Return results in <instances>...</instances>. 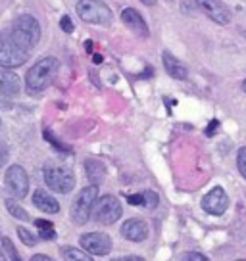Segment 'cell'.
Returning <instances> with one entry per match:
<instances>
[{"label":"cell","mask_w":246,"mask_h":261,"mask_svg":"<svg viewBox=\"0 0 246 261\" xmlns=\"http://www.w3.org/2000/svg\"><path fill=\"white\" fill-rule=\"evenodd\" d=\"M179 261H210V259L200 252H185V253H181Z\"/></svg>","instance_id":"cell-26"},{"label":"cell","mask_w":246,"mask_h":261,"mask_svg":"<svg viewBox=\"0 0 246 261\" xmlns=\"http://www.w3.org/2000/svg\"><path fill=\"white\" fill-rule=\"evenodd\" d=\"M235 261H246V259H235Z\"/></svg>","instance_id":"cell-37"},{"label":"cell","mask_w":246,"mask_h":261,"mask_svg":"<svg viewBox=\"0 0 246 261\" xmlns=\"http://www.w3.org/2000/svg\"><path fill=\"white\" fill-rule=\"evenodd\" d=\"M0 244H2V238H0ZM0 257H2V250H0Z\"/></svg>","instance_id":"cell-36"},{"label":"cell","mask_w":246,"mask_h":261,"mask_svg":"<svg viewBox=\"0 0 246 261\" xmlns=\"http://www.w3.org/2000/svg\"><path fill=\"white\" fill-rule=\"evenodd\" d=\"M99 200V187L96 185H90V187L83 188L79 194L75 196L73 204H71V219L75 225H85L89 217L92 215V207Z\"/></svg>","instance_id":"cell-4"},{"label":"cell","mask_w":246,"mask_h":261,"mask_svg":"<svg viewBox=\"0 0 246 261\" xmlns=\"http://www.w3.org/2000/svg\"><path fill=\"white\" fill-rule=\"evenodd\" d=\"M44 182L50 190H54L58 194H69L75 187V175L71 169H67L64 165L48 163L44 167Z\"/></svg>","instance_id":"cell-5"},{"label":"cell","mask_w":246,"mask_h":261,"mask_svg":"<svg viewBox=\"0 0 246 261\" xmlns=\"http://www.w3.org/2000/svg\"><path fill=\"white\" fill-rule=\"evenodd\" d=\"M85 173H87V179L96 187L106 179V167L99 160H85Z\"/></svg>","instance_id":"cell-17"},{"label":"cell","mask_w":246,"mask_h":261,"mask_svg":"<svg viewBox=\"0 0 246 261\" xmlns=\"http://www.w3.org/2000/svg\"><path fill=\"white\" fill-rule=\"evenodd\" d=\"M140 2H142V4H146V6H154L158 0H140Z\"/></svg>","instance_id":"cell-33"},{"label":"cell","mask_w":246,"mask_h":261,"mask_svg":"<svg viewBox=\"0 0 246 261\" xmlns=\"http://www.w3.org/2000/svg\"><path fill=\"white\" fill-rule=\"evenodd\" d=\"M29 261H54V259H52V257H48V255H44V253H35Z\"/></svg>","instance_id":"cell-32"},{"label":"cell","mask_w":246,"mask_h":261,"mask_svg":"<svg viewBox=\"0 0 246 261\" xmlns=\"http://www.w3.org/2000/svg\"><path fill=\"white\" fill-rule=\"evenodd\" d=\"M158 204H160V198L154 190H146V192H142V207H146V210H156Z\"/></svg>","instance_id":"cell-21"},{"label":"cell","mask_w":246,"mask_h":261,"mask_svg":"<svg viewBox=\"0 0 246 261\" xmlns=\"http://www.w3.org/2000/svg\"><path fill=\"white\" fill-rule=\"evenodd\" d=\"M242 90H244V92H246V79H244V81H242Z\"/></svg>","instance_id":"cell-35"},{"label":"cell","mask_w":246,"mask_h":261,"mask_svg":"<svg viewBox=\"0 0 246 261\" xmlns=\"http://www.w3.org/2000/svg\"><path fill=\"white\" fill-rule=\"evenodd\" d=\"M200 205H202V210H204L206 213L219 217V215H223V213L227 212V207H229V196H227V192H225L222 187H213L208 194H204Z\"/></svg>","instance_id":"cell-8"},{"label":"cell","mask_w":246,"mask_h":261,"mask_svg":"<svg viewBox=\"0 0 246 261\" xmlns=\"http://www.w3.org/2000/svg\"><path fill=\"white\" fill-rule=\"evenodd\" d=\"M127 202L131 205H142V192L140 194H131L127 198Z\"/></svg>","instance_id":"cell-30"},{"label":"cell","mask_w":246,"mask_h":261,"mask_svg":"<svg viewBox=\"0 0 246 261\" xmlns=\"http://www.w3.org/2000/svg\"><path fill=\"white\" fill-rule=\"evenodd\" d=\"M33 204L44 213H58L60 212V204L54 196H50L44 190H35L33 192Z\"/></svg>","instance_id":"cell-16"},{"label":"cell","mask_w":246,"mask_h":261,"mask_svg":"<svg viewBox=\"0 0 246 261\" xmlns=\"http://www.w3.org/2000/svg\"><path fill=\"white\" fill-rule=\"evenodd\" d=\"M17 237L21 238V242H23L25 246H35V244H37V237H35L33 232H29L27 228H23V227L17 228Z\"/></svg>","instance_id":"cell-23"},{"label":"cell","mask_w":246,"mask_h":261,"mask_svg":"<svg viewBox=\"0 0 246 261\" xmlns=\"http://www.w3.org/2000/svg\"><path fill=\"white\" fill-rule=\"evenodd\" d=\"M162 60H164V67H165V71H167L169 77L179 79V81H185V79L189 77V69L181 64L179 60L173 56L171 52H167V50H165L164 54H162Z\"/></svg>","instance_id":"cell-15"},{"label":"cell","mask_w":246,"mask_h":261,"mask_svg":"<svg viewBox=\"0 0 246 261\" xmlns=\"http://www.w3.org/2000/svg\"><path fill=\"white\" fill-rule=\"evenodd\" d=\"M196 6L217 25H227L231 21V10L222 0H196Z\"/></svg>","instance_id":"cell-11"},{"label":"cell","mask_w":246,"mask_h":261,"mask_svg":"<svg viewBox=\"0 0 246 261\" xmlns=\"http://www.w3.org/2000/svg\"><path fill=\"white\" fill-rule=\"evenodd\" d=\"M6 210H8L16 219H19V221H27L29 219V213L25 212L21 205L17 204V202H14V200H6Z\"/></svg>","instance_id":"cell-20"},{"label":"cell","mask_w":246,"mask_h":261,"mask_svg":"<svg viewBox=\"0 0 246 261\" xmlns=\"http://www.w3.org/2000/svg\"><path fill=\"white\" fill-rule=\"evenodd\" d=\"M10 33H12L14 41L21 48L27 50V52H31L35 48V44L41 41V25H39V21L33 16H29V14L17 16L14 19V23H12Z\"/></svg>","instance_id":"cell-2"},{"label":"cell","mask_w":246,"mask_h":261,"mask_svg":"<svg viewBox=\"0 0 246 261\" xmlns=\"http://www.w3.org/2000/svg\"><path fill=\"white\" fill-rule=\"evenodd\" d=\"M2 246H4V250H6V253H8L10 259H12V261H21L19 253H17V250L14 248V244H12V240H10V238H2Z\"/></svg>","instance_id":"cell-24"},{"label":"cell","mask_w":246,"mask_h":261,"mask_svg":"<svg viewBox=\"0 0 246 261\" xmlns=\"http://www.w3.org/2000/svg\"><path fill=\"white\" fill-rule=\"evenodd\" d=\"M8 158H10L8 146H6L4 142H0V167H4V165L8 163Z\"/></svg>","instance_id":"cell-27"},{"label":"cell","mask_w":246,"mask_h":261,"mask_svg":"<svg viewBox=\"0 0 246 261\" xmlns=\"http://www.w3.org/2000/svg\"><path fill=\"white\" fill-rule=\"evenodd\" d=\"M62 257L66 261H94L92 259V255H89V252H85V250H79V248H73V246H64L62 250Z\"/></svg>","instance_id":"cell-18"},{"label":"cell","mask_w":246,"mask_h":261,"mask_svg":"<svg viewBox=\"0 0 246 261\" xmlns=\"http://www.w3.org/2000/svg\"><path fill=\"white\" fill-rule=\"evenodd\" d=\"M83 250L92 255H108L112 252V238L106 232H85L79 238Z\"/></svg>","instance_id":"cell-9"},{"label":"cell","mask_w":246,"mask_h":261,"mask_svg":"<svg viewBox=\"0 0 246 261\" xmlns=\"http://www.w3.org/2000/svg\"><path fill=\"white\" fill-rule=\"evenodd\" d=\"M92 62H94V64H102V56H94L92 58Z\"/></svg>","instance_id":"cell-34"},{"label":"cell","mask_w":246,"mask_h":261,"mask_svg":"<svg viewBox=\"0 0 246 261\" xmlns=\"http://www.w3.org/2000/svg\"><path fill=\"white\" fill-rule=\"evenodd\" d=\"M44 139L48 140V142L52 144V146H56L58 152H62V154H71V148L66 146V144H62V142H60V140H58L56 137H54V135H52V133H50L48 129L44 130Z\"/></svg>","instance_id":"cell-22"},{"label":"cell","mask_w":246,"mask_h":261,"mask_svg":"<svg viewBox=\"0 0 246 261\" xmlns=\"http://www.w3.org/2000/svg\"><path fill=\"white\" fill-rule=\"evenodd\" d=\"M121 21L127 25V27H129L137 37H140V39H146L148 37V25H146V21H144V17H142V14H140L139 10L125 8L121 12Z\"/></svg>","instance_id":"cell-12"},{"label":"cell","mask_w":246,"mask_h":261,"mask_svg":"<svg viewBox=\"0 0 246 261\" xmlns=\"http://www.w3.org/2000/svg\"><path fill=\"white\" fill-rule=\"evenodd\" d=\"M35 227L39 228V238L41 240H54L56 238V230L54 225L46 219H37L35 221Z\"/></svg>","instance_id":"cell-19"},{"label":"cell","mask_w":246,"mask_h":261,"mask_svg":"<svg viewBox=\"0 0 246 261\" xmlns=\"http://www.w3.org/2000/svg\"><path fill=\"white\" fill-rule=\"evenodd\" d=\"M121 234L123 238L131 240V242H142L146 240L148 237V227L146 223L139 217H133V219H127L121 225Z\"/></svg>","instance_id":"cell-13"},{"label":"cell","mask_w":246,"mask_h":261,"mask_svg":"<svg viewBox=\"0 0 246 261\" xmlns=\"http://www.w3.org/2000/svg\"><path fill=\"white\" fill-rule=\"evenodd\" d=\"M237 167L240 175L246 179V146L238 148V154H237Z\"/></svg>","instance_id":"cell-25"},{"label":"cell","mask_w":246,"mask_h":261,"mask_svg":"<svg viewBox=\"0 0 246 261\" xmlns=\"http://www.w3.org/2000/svg\"><path fill=\"white\" fill-rule=\"evenodd\" d=\"M77 14L85 23L108 25L112 21V10L104 0H79Z\"/></svg>","instance_id":"cell-6"},{"label":"cell","mask_w":246,"mask_h":261,"mask_svg":"<svg viewBox=\"0 0 246 261\" xmlns=\"http://www.w3.org/2000/svg\"><path fill=\"white\" fill-rule=\"evenodd\" d=\"M0 92L4 96H17L21 92V79L19 75L10 71V69H2L0 71Z\"/></svg>","instance_id":"cell-14"},{"label":"cell","mask_w":246,"mask_h":261,"mask_svg":"<svg viewBox=\"0 0 246 261\" xmlns=\"http://www.w3.org/2000/svg\"><path fill=\"white\" fill-rule=\"evenodd\" d=\"M217 127H219V121H217V119H212V121H210V125H208V127H206V137H213V135H215V130H217Z\"/></svg>","instance_id":"cell-29"},{"label":"cell","mask_w":246,"mask_h":261,"mask_svg":"<svg viewBox=\"0 0 246 261\" xmlns=\"http://www.w3.org/2000/svg\"><path fill=\"white\" fill-rule=\"evenodd\" d=\"M4 180H6V187L12 192V196H16V198H25L29 192V177L21 165L8 167Z\"/></svg>","instance_id":"cell-10"},{"label":"cell","mask_w":246,"mask_h":261,"mask_svg":"<svg viewBox=\"0 0 246 261\" xmlns=\"http://www.w3.org/2000/svg\"><path fill=\"white\" fill-rule=\"evenodd\" d=\"M121 202L115 196L106 194L96 200V204L92 207V219L100 225H114L115 221L121 217Z\"/></svg>","instance_id":"cell-7"},{"label":"cell","mask_w":246,"mask_h":261,"mask_svg":"<svg viewBox=\"0 0 246 261\" xmlns=\"http://www.w3.org/2000/svg\"><path fill=\"white\" fill-rule=\"evenodd\" d=\"M27 58H29V52L14 41V37L8 29L0 31V67L14 69V67L23 65L27 62Z\"/></svg>","instance_id":"cell-3"},{"label":"cell","mask_w":246,"mask_h":261,"mask_svg":"<svg viewBox=\"0 0 246 261\" xmlns=\"http://www.w3.org/2000/svg\"><path fill=\"white\" fill-rule=\"evenodd\" d=\"M60 27H62V31H64V33L73 31V21H71V17H69V16L62 17V19H60Z\"/></svg>","instance_id":"cell-28"},{"label":"cell","mask_w":246,"mask_h":261,"mask_svg":"<svg viewBox=\"0 0 246 261\" xmlns=\"http://www.w3.org/2000/svg\"><path fill=\"white\" fill-rule=\"evenodd\" d=\"M112 261H144V257H140V255H123V257H115Z\"/></svg>","instance_id":"cell-31"},{"label":"cell","mask_w":246,"mask_h":261,"mask_svg":"<svg viewBox=\"0 0 246 261\" xmlns=\"http://www.w3.org/2000/svg\"><path fill=\"white\" fill-rule=\"evenodd\" d=\"M58 69H60V62H58V58L54 56H46L39 60L37 64L27 71L25 75V90L29 92V94H41L44 90L48 89L52 81H54V77H56Z\"/></svg>","instance_id":"cell-1"}]
</instances>
